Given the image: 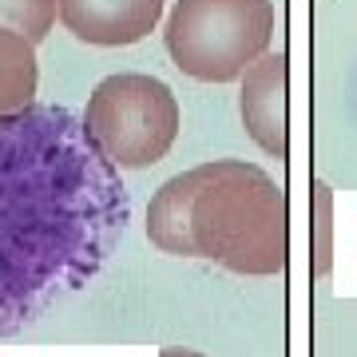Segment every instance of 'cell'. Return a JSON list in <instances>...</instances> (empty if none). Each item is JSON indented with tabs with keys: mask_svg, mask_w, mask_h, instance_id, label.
Here are the masks:
<instances>
[{
	"mask_svg": "<svg viewBox=\"0 0 357 357\" xmlns=\"http://www.w3.org/2000/svg\"><path fill=\"white\" fill-rule=\"evenodd\" d=\"M131 222L119 167L56 103L0 112V337L84 290Z\"/></svg>",
	"mask_w": 357,
	"mask_h": 357,
	"instance_id": "1",
	"label": "cell"
},
{
	"mask_svg": "<svg viewBox=\"0 0 357 357\" xmlns=\"http://www.w3.org/2000/svg\"><path fill=\"white\" fill-rule=\"evenodd\" d=\"M147 238L171 258H206L234 274L286 270V191L246 159H215L167 178L147 206Z\"/></svg>",
	"mask_w": 357,
	"mask_h": 357,
	"instance_id": "2",
	"label": "cell"
},
{
	"mask_svg": "<svg viewBox=\"0 0 357 357\" xmlns=\"http://www.w3.org/2000/svg\"><path fill=\"white\" fill-rule=\"evenodd\" d=\"M274 40V0H175L163 24L171 64L203 84L238 79Z\"/></svg>",
	"mask_w": 357,
	"mask_h": 357,
	"instance_id": "3",
	"label": "cell"
},
{
	"mask_svg": "<svg viewBox=\"0 0 357 357\" xmlns=\"http://www.w3.org/2000/svg\"><path fill=\"white\" fill-rule=\"evenodd\" d=\"M79 119L119 171H143L167 159L183 128L175 91L147 72H119L100 79Z\"/></svg>",
	"mask_w": 357,
	"mask_h": 357,
	"instance_id": "4",
	"label": "cell"
},
{
	"mask_svg": "<svg viewBox=\"0 0 357 357\" xmlns=\"http://www.w3.org/2000/svg\"><path fill=\"white\" fill-rule=\"evenodd\" d=\"M238 112H243L246 135L274 159L290 155V119H286V84H290V60L286 52H266L246 68Z\"/></svg>",
	"mask_w": 357,
	"mask_h": 357,
	"instance_id": "5",
	"label": "cell"
},
{
	"mask_svg": "<svg viewBox=\"0 0 357 357\" xmlns=\"http://www.w3.org/2000/svg\"><path fill=\"white\" fill-rule=\"evenodd\" d=\"M167 0H56L60 24L84 44L123 48L151 36Z\"/></svg>",
	"mask_w": 357,
	"mask_h": 357,
	"instance_id": "6",
	"label": "cell"
},
{
	"mask_svg": "<svg viewBox=\"0 0 357 357\" xmlns=\"http://www.w3.org/2000/svg\"><path fill=\"white\" fill-rule=\"evenodd\" d=\"M40 64L36 44L24 40L13 28H0V112H16L36 103Z\"/></svg>",
	"mask_w": 357,
	"mask_h": 357,
	"instance_id": "7",
	"label": "cell"
},
{
	"mask_svg": "<svg viewBox=\"0 0 357 357\" xmlns=\"http://www.w3.org/2000/svg\"><path fill=\"white\" fill-rule=\"evenodd\" d=\"M56 24V0H0V28L40 44Z\"/></svg>",
	"mask_w": 357,
	"mask_h": 357,
	"instance_id": "8",
	"label": "cell"
},
{
	"mask_svg": "<svg viewBox=\"0 0 357 357\" xmlns=\"http://www.w3.org/2000/svg\"><path fill=\"white\" fill-rule=\"evenodd\" d=\"M318 234H321V243H318V274H326L330 270V243H326V234H330V195H326V187H318Z\"/></svg>",
	"mask_w": 357,
	"mask_h": 357,
	"instance_id": "9",
	"label": "cell"
},
{
	"mask_svg": "<svg viewBox=\"0 0 357 357\" xmlns=\"http://www.w3.org/2000/svg\"><path fill=\"white\" fill-rule=\"evenodd\" d=\"M159 357H206V354H195V349H175V345H171V349H163Z\"/></svg>",
	"mask_w": 357,
	"mask_h": 357,
	"instance_id": "10",
	"label": "cell"
}]
</instances>
